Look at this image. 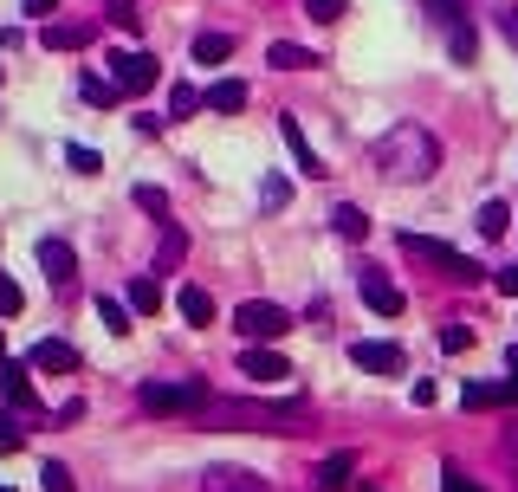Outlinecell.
<instances>
[{"label": "cell", "mask_w": 518, "mask_h": 492, "mask_svg": "<svg viewBox=\"0 0 518 492\" xmlns=\"http://www.w3.org/2000/svg\"><path fill=\"white\" fill-rule=\"evenodd\" d=\"M201 428H240V434H298L311 421V402H221L201 408Z\"/></svg>", "instance_id": "cell-1"}, {"label": "cell", "mask_w": 518, "mask_h": 492, "mask_svg": "<svg viewBox=\"0 0 518 492\" xmlns=\"http://www.w3.org/2000/svg\"><path fill=\"white\" fill-rule=\"evenodd\" d=\"M434 162H441V143H434L421 123H395V130L376 136V169L389 182H428Z\"/></svg>", "instance_id": "cell-2"}, {"label": "cell", "mask_w": 518, "mask_h": 492, "mask_svg": "<svg viewBox=\"0 0 518 492\" xmlns=\"http://www.w3.org/2000/svg\"><path fill=\"white\" fill-rule=\"evenodd\" d=\"M208 402H214V395H208V382H201V376H182V382H143V408H149V415H188V421H195Z\"/></svg>", "instance_id": "cell-3"}, {"label": "cell", "mask_w": 518, "mask_h": 492, "mask_svg": "<svg viewBox=\"0 0 518 492\" xmlns=\"http://www.w3.org/2000/svg\"><path fill=\"white\" fill-rule=\"evenodd\" d=\"M402 253L428 259V266L441 272V279H454V285H480V279H486V272L473 266L467 253H454V246H447V240H428V234H402Z\"/></svg>", "instance_id": "cell-4"}, {"label": "cell", "mask_w": 518, "mask_h": 492, "mask_svg": "<svg viewBox=\"0 0 518 492\" xmlns=\"http://www.w3.org/2000/svg\"><path fill=\"white\" fill-rule=\"evenodd\" d=\"M234 331L247 337V344H279V337L292 331V311L272 305V298H247V305L234 311Z\"/></svg>", "instance_id": "cell-5"}, {"label": "cell", "mask_w": 518, "mask_h": 492, "mask_svg": "<svg viewBox=\"0 0 518 492\" xmlns=\"http://www.w3.org/2000/svg\"><path fill=\"white\" fill-rule=\"evenodd\" d=\"M111 85H117V98H143V91H156L162 85L156 52H117V59H111Z\"/></svg>", "instance_id": "cell-6"}, {"label": "cell", "mask_w": 518, "mask_h": 492, "mask_svg": "<svg viewBox=\"0 0 518 492\" xmlns=\"http://www.w3.org/2000/svg\"><path fill=\"white\" fill-rule=\"evenodd\" d=\"M350 363L370 369V376H402V369H408V350H402V344H376V337H363V344H350Z\"/></svg>", "instance_id": "cell-7"}, {"label": "cell", "mask_w": 518, "mask_h": 492, "mask_svg": "<svg viewBox=\"0 0 518 492\" xmlns=\"http://www.w3.org/2000/svg\"><path fill=\"white\" fill-rule=\"evenodd\" d=\"M357 292H363V305L370 311H383V318H402V285L389 279V272H376V266H363V279H357Z\"/></svg>", "instance_id": "cell-8"}, {"label": "cell", "mask_w": 518, "mask_h": 492, "mask_svg": "<svg viewBox=\"0 0 518 492\" xmlns=\"http://www.w3.org/2000/svg\"><path fill=\"white\" fill-rule=\"evenodd\" d=\"M279 136H285V149H292L298 175H311V182H324V162H318V149H311V136L298 130V117H279Z\"/></svg>", "instance_id": "cell-9"}, {"label": "cell", "mask_w": 518, "mask_h": 492, "mask_svg": "<svg viewBox=\"0 0 518 492\" xmlns=\"http://www.w3.org/2000/svg\"><path fill=\"white\" fill-rule=\"evenodd\" d=\"M240 376H253V382H285V376H292V363H285L279 350L253 344V350H240Z\"/></svg>", "instance_id": "cell-10"}, {"label": "cell", "mask_w": 518, "mask_h": 492, "mask_svg": "<svg viewBox=\"0 0 518 492\" xmlns=\"http://www.w3.org/2000/svg\"><path fill=\"white\" fill-rule=\"evenodd\" d=\"M39 266H46V279L59 285V292H65V285L78 279V253H72V246H65V240H39Z\"/></svg>", "instance_id": "cell-11"}, {"label": "cell", "mask_w": 518, "mask_h": 492, "mask_svg": "<svg viewBox=\"0 0 518 492\" xmlns=\"http://www.w3.org/2000/svg\"><path fill=\"white\" fill-rule=\"evenodd\" d=\"M33 369H46V376H72L78 350L65 344V337H39V344H33Z\"/></svg>", "instance_id": "cell-12"}, {"label": "cell", "mask_w": 518, "mask_h": 492, "mask_svg": "<svg viewBox=\"0 0 518 492\" xmlns=\"http://www.w3.org/2000/svg\"><path fill=\"white\" fill-rule=\"evenodd\" d=\"M350 480H357V454H331L311 473V492H350Z\"/></svg>", "instance_id": "cell-13"}, {"label": "cell", "mask_w": 518, "mask_h": 492, "mask_svg": "<svg viewBox=\"0 0 518 492\" xmlns=\"http://www.w3.org/2000/svg\"><path fill=\"white\" fill-rule=\"evenodd\" d=\"M0 395H7L13 408H26V415H39V395H33V376H26V363H0Z\"/></svg>", "instance_id": "cell-14"}, {"label": "cell", "mask_w": 518, "mask_h": 492, "mask_svg": "<svg viewBox=\"0 0 518 492\" xmlns=\"http://www.w3.org/2000/svg\"><path fill=\"white\" fill-rule=\"evenodd\" d=\"M201 104L221 111V117H234V111H247V85H240V78H214V85L201 91Z\"/></svg>", "instance_id": "cell-15"}, {"label": "cell", "mask_w": 518, "mask_h": 492, "mask_svg": "<svg viewBox=\"0 0 518 492\" xmlns=\"http://www.w3.org/2000/svg\"><path fill=\"white\" fill-rule=\"evenodd\" d=\"M266 65H272V72H311V65H318V52H311V46H292V39H272V46H266Z\"/></svg>", "instance_id": "cell-16"}, {"label": "cell", "mask_w": 518, "mask_h": 492, "mask_svg": "<svg viewBox=\"0 0 518 492\" xmlns=\"http://www.w3.org/2000/svg\"><path fill=\"white\" fill-rule=\"evenodd\" d=\"M175 311H182L195 331H208V324H214V298L201 292V285H175Z\"/></svg>", "instance_id": "cell-17"}, {"label": "cell", "mask_w": 518, "mask_h": 492, "mask_svg": "<svg viewBox=\"0 0 518 492\" xmlns=\"http://www.w3.org/2000/svg\"><path fill=\"white\" fill-rule=\"evenodd\" d=\"M85 39H91V26H72V20H46L39 46H46V52H78Z\"/></svg>", "instance_id": "cell-18"}, {"label": "cell", "mask_w": 518, "mask_h": 492, "mask_svg": "<svg viewBox=\"0 0 518 492\" xmlns=\"http://www.w3.org/2000/svg\"><path fill=\"white\" fill-rule=\"evenodd\" d=\"M208 486H214V492H266V480H259V473H247V467H214Z\"/></svg>", "instance_id": "cell-19"}, {"label": "cell", "mask_w": 518, "mask_h": 492, "mask_svg": "<svg viewBox=\"0 0 518 492\" xmlns=\"http://www.w3.org/2000/svg\"><path fill=\"white\" fill-rule=\"evenodd\" d=\"M234 59V33H195V65H227Z\"/></svg>", "instance_id": "cell-20"}, {"label": "cell", "mask_w": 518, "mask_h": 492, "mask_svg": "<svg viewBox=\"0 0 518 492\" xmlns=\"http://www.w3.org/2000/svg\"><path fill=\"white\" fill-rule=\"evenodd\" d=\"M447 52H454L460 65H473V52H480V39H473V26H467V20H454V26H447Z\"/></svg>", "instance_id": "cell-21"}, {"label": "cell", "mask_w": 518, "mask_h": 492, "mask_svg": "<svg viewBox=\"0 0 518 492\" xmlns=\"http://www.w3.org/2000/svg\"><path fill=\"white\" fill-rule=\"evenodd\" d=\"M331 227H337L344 240H363V234H370V214H363V208H350V201H344V208L331 214Z\"/></svg>", "instance_id": "cell-22"}, {"label": "cell", "mask_w": 518, "mask_h": 492, "mask_svg": "<svg viewBox=\"0 0 518 492\" xmlns=\"http://www.w3.org/2000/svg\"><path fill=\"white\" fill-rule=\"evenodd\" d=\"M98 318H104V331H111V337H124V331H130V298L117 305V298L104 292V298H98Z\"/></svg>", "instance_id": "cell-23"}, {"label": "cell", "mask_w": 518, "mask_h": 492, "mask_svg": "<svg viewBox=\"0 0 518 492\" xmlns=\"http://www.w3.org/2000/svg\"><path fill=\"white\" fill-rule=\"evenodd\" d=\"M201 111V91L195 85H169V123H182V117H195Z\"/></svg>", "instance_id": "cell-24"}, {"label": "cell", "mask_w": 518, "mask_h": 492, "mask_svg": "<svg viewBox=\"0 0 518 492\" xmlns=\"http://www.w3.org/2000/svg\"><path fill=\"white\" fill-rule=\"evenodd\" d=\"M130 311H143V318L162 311V285L156 279H130Z\"/></svg>", "instance_id": "cell-25"}, {"label": "cell", "mask_w": 518, "mask_h": 492, "mask_svg": "<svg viewBox=\"0 0 518 492\" xmlns=\"http://www.w3.org/2000/svg\"><path fill=\"white\" fill-rule=\"evenodd\" d=\"M506 227H512V208H506V201H486V208H480V234H486V240H499Z\"/></svg>", "instance_id": "cell-26"}, {"label": "cell", "mask_w": 518, "mask_h": 492, "mask_svg": "<svg viewBox=\"0 0 518 492\" xmlns=\"http://www.w3.org/2000/svg\"><path fill=\"white\" fill-rule=\"evenodd\" d=\"M182 253H188V234H182V227H162V272H169V266H182Z\"/></svg>", "instance_id": "cell-27"}, {"label": "cell", "mask_w": 518, "mask_h": 492, "mask_svg": "<svg viewBox=\"0 0 518 492\" xmlns=\"http://www.w3.org/2000/svg\"><path fill=\"white\" fill-rule=\"evenodd\" d=\"M298 7H305L318 26H331V20H344V13H350V0H298Z\"/></svg>", "instance_id": "cell-28"}, {"label": "cell", "mask_w": 518, "mask_h": 492, "mask_svg": "<svg viewBox=\"0 0 518 492\" xmlns=\"http://www.w3.org/2000/svg\"><path fill=\"white\" fill-rule=\"evenodd\" d=\"M136 208H143V214H156V221L169 227V195H162V188H149V182H143V188H136Z\"/></svg>", "instance_id": "cell-29"}, {"label": "cell", "mask_w": 518, "mask_h": 492, "mask_svg": "<svg viewBox=\"0 0 518 492\" xmlns=\"http://www.w3.org/2000/svg\"><path fill=\"white\" fill-rule=\"evenodd\" d=\"M259 201H266V208H285V201H292V182H285V175H266V182H259Z\"/></svg>", "instance_id": "cell-30"}, {"label": "cell", "mask_w": 518, "mask_h": 492, "mask_svg": "<svg viewBox=\"0 0 518 492\" xmlns=\"http://www.w3.org/2000/svg\"><path fill=\"white\" fill-rule=\"evenodd\" d=\"M39 480H46V492H78V480L59 467V460H46V467H39Z\"/></svg>", "instance_id": "cell-31"}, {"label": "cell", "mask_w": 518, "mask_h": 492, "mask_svg": "<svg viewBox=\"0 0 518 492\" xmlns=\"http://www.w3.org/2000/svg\"><path fill=\"white\" fill-rule=\"evenodd\" d=\"M20 311H26V292L13 279H0V318H20Z\"/></svg>", "instance_id": "cell-32"}, {"label": "cell", "mask_w": 518, "mask_h": 492, "mask_svg": "<svg viewBox=\"0 0 518 492\" xmlns=\"http://www.w3.org/2000/svg\"><path fill=\"white\" fill-rule=\"evenodd\" d=\"M65 162H72L78 175H98V169H104V162H98V149H85V143H72V149H65Z\"/></svg>", "instance_id": "cell-33"}, {"label": "cell", "mask_w": 518, "mask_h": 492, "mask_svg": "<svg viewBox=\"0 0 518 492\" xmlns=\"http://www.w3.org/2000/svg\"><path fill=\"white\" fill-rule=\"evenodd\" d=\"M441 350H447V357H460V350H473V331H467V324H447V331H441Z\"/></svg>", "instance_id": "cell-34"}, {"label": "cell", "mask_w": 518, "mask_h": 492, "mask_svg": "<svg viewBox=\"0 0 518 492\" xmlns=\"http://www.w3.org/2000/svg\"><path fill=\"white\" fill-rule=\"evenodd\" d=\"M78 91H85V104H117V85H111V78H85Z\"/></svg>", "instance_id": "cell-35"}, {"label": "cell", "mask_w": 518, "mask_h": 492, "mask_svg": "<svg viewBox=\"0 0 518 492\" xmlns=\"http://www.w3.org/2000/svg\"><path fill=\"white\" fill-rule=\"evenodd\" d=\"M441 492H486V486H480V480H467L460 467H447V473H441Z\"/></svg>", "instance_id": "cell-36"}, {"label": "cell", "mask_w": 518, "mask_h": 492, "mask_svg": "<svg viewBox=\"0 0 518 492\" xmlns=\"http://www.w3.org/2000/svg\"><path fill=\"white\" fill-rule=\"evenodd\" d=\"M20 447H26V428H13V415H7L0 421V454H20Z\"/></svg>", "instance_id": "cell-37"}, {"label": "cell", "mask_w": 518, "mask_h": 492, "mask_svg": "<svg viewBox=\"0 0 518 492\" xmlns=\"http://www.w3.org/2000/svg\"><path fill=\"white\" fill-rule=\"evenodd\" d=\"M104 7H111L117 26H136V0H104Z\"/></svg>", "instance_id": "cell-38"}, {"label": "cell", "mask_w": 518, "mask_h": 492, "mask_svg": "<svg viewBox=\"0 0 518 492\" xmlns=\"http://www.w3.org/2000/svg\"><path fill=\"white\" fill-rule=\"evenodd\" d=\"M499 33H506L512 46H518V7H512V0H506V7H499Z\"/></svg>", "instance_id": "cell-39"}, {"label": "cell", "mask_w": 518, "mask_h": 492, "mask_svg": "<svg viewBox=\"0 0 518 492\" xmlns=\"http://www.w3.org/2000/svg\"><path fill=\"white\" fill-rule=\"evenodd\" d=\"M493 285H499L506 298H518V266H499V272H493Z\"/></svg>", "instance_id": "cell-40"}, {"label": "cell", "mask_w": 518, "mask_h": 492, "mask_svg": "<svg viewBox=\"0 0 518 492\" xmlns=\"http://www.w3.org/2000/svg\"><path fill=\"white\" fill-rule=\"evenodd\" d=\"M408 395H415V408H434V402H441V389H434V382H415Z\"/></svg>", "instance_id": "cell-41"}, {"label": "cell", "mask_w": 518, "mask_h": 492, "mask_svg": "<svg viewBox=\"0 0 518 492\" xmlns=\"http://www.w3.org/2000/svg\"><path fill=\"white\" fill-rule=\"evenodd\" d=\"M20 7H26V13H33V20H46V13H52V7H59V0H20Z\"/></svg>", "instance_id": "cell-42"}, {"label": "cell", "mask_w": 518, "mask_h": 492, "mask_svg": "<svg viewBox=\"0 0 518 492\" xmlns=\"http://www.w3.org/2000/svg\"><path fill=\"white\" fill-rule=\"evenodd\" d=\"M506 363H512V376H518V344H512V350H506Z\"/></svg>", "instance_id": "cell-43"}, {"label": "cell", "mask_w": 518, "mask_h": 492, "mask_svg": "<svg viewBox=\"0 0 518 492\" xmlns=\"http://www.w3.org/2000/svg\"><path fill=\"white\" fill-rule=\"evenodd\" d=\"M512 460H518V434H512Z\"/></svg>", "instance_id": "cell-44"}, {"label": "cell", "mask_w": 518, "mask_h": 492, "mask_svg": "<svg viewBox=\"0 0 518 492\" xmlns=\"http://www.w3.org/2000/svg\"><path fill=\"white\" fill-rule=\"evenodd\" d=\"M0 492H7V486H0Z\"/></svg>", "instance_id": "cell-45"}]
</instances>
